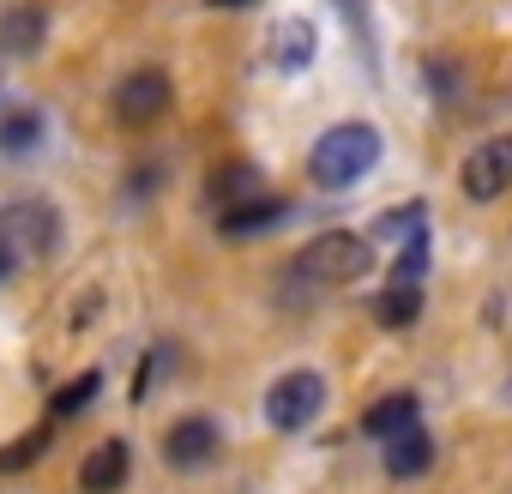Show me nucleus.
Wrapping results in <instances>:
<instances>
[{
  "label": "nucleus",
  "mask_w": 512,
  "mask_h": 494,
  "mask_svg": "<svg viewBox=\"0 0 512 494\" xmlns=\"http://www.w3.org/2000/svg\"><path fill=\"white\" fill-rule=\"evenodd\" d=\"M133 476V446L127 440H97L79 458V494H121Z\"/></svg>",
  "instance_id": "nucleus-8"
},
{
  "label": "nucleus",
  "mask_w": 512,
  "mask_h": 494,
  "mask_svg": "<svg viewBox=\"0 0 512 494\" xmlns=\"http://www.w3.org/2000/svg\"><path fill=\"white\" fill-rule=\"evenodd\" d=\"M260 193H266V181H260V169H253V163H223L211 175V205L217 211H235V205L260 199Z\"/></svg>",
  "instance_id": "nucleus-13"
},
{
  "label": "nucleus",
  "mask_w": 512,
  "mask_h": 494,
  "mask_svg": "<svg viewBox=\"0 0 512 494\" xmlns=\"http://www.w3.org/2000/svg\"><path fill=\"white\" fill-rule=\"evenodd\" d=\"M302 272L314 284H356L374 272V241L356 235V229H326L302 247Z\"/></svg>",
  "instance_id": "nucleus-2"
},
{
  "label": "nucleus",
  "mask_w": 512,
  "mask_h": 494,
  "mask_svg": "<svg viewBox=\"0 0 512 494\" xmlns=\"http://www.w3.org/2000/svg\"><path fill=\"white\" fill-rule=\"evenodd\" d=\"M13 272H19V254H13V247H7V241H0V284H7Z\"/></svg>",
  "instance_id": "nucleus-22"
},
{
  "label": "nucleus",
  "mask_w": 512,
  "mask_h": 494,
  "mask_svg": "<svg viewBox=\"0 0 512 494\" xmlns=\"http://www.w3.org/2000/svg\"><path fill=\"white\" fill-rule=\"evenodd\" d=\"M410 428H422V404H416V392H386L380 404H368L362 410V434L368 440H398V434H410Z\"/></svg>",
  "instance_id": "nucleus-9"
},
{
  "label": "nucleus",
  "mask_w": 512,
  "mask_h": 494,
  "mask_svg": "<svg viewBox=\"0 0 512 494\" xmlns=\"http://www.w3.org/2000/svg\"><path fill=\"white\" fill-rule=\"evenodd\" d=\"M380 151H386V139H380L374 121H338V127H326V133L314 139L308 175H314V187L344 193V187H356V181L380 163Z\"/></svg>",
  "instance_id": "nucleus-1"
},
{
  "label": "nucleus",
  "mask_w": 512,
  "mask_h": 494,
  "mask_svg": "<svg viewBox=\"0 0 512 494\" xmlns=\"http://www.w3.org/2000/svg\"><path fill=\"white\" fill-rule=\"evenodd\" d=\"M284 217H290V205H284L278 193H260V199L235 205V211H217V229H223V235H253V229H272V223H284Z\"/></svg>",
  "instance_id": "nucleus-14"
},
{
  "label": "nucleus",
  "mask_w": 512,
  "mask_h": 494,
  "mask_svg": "<svg viewBox=\"0 0 512 494\" xmlns=\"http://www.w3.org/2000/svg\"><path fill=\"white\" fill-rule=\"evenodd\" d=\"M55 235H61V223H55V211L43 199H25V205L0 211V241H7L19 260H49L55 254Z\"/></svg>",
  "instance_id": "nucleus-5"
},
{
  "label": "nucleus",
  "mask_w": 512,
  "mask_h": 494,
  "mask_svg": "<svg viewBox=\"0 0 512 494\" xmlns=\"http://www.w3.org/2000/svg\"><path fill=\"white\" fill-rule=\"evenodd\" d=\"M314 55H320L314 19H278V31H272V67L278 73H308Z\"/></svg>",
  "instance_id": "nucleus-10"
},
{
  "label": "nucleus",
  "mask_w": 512,
  "mask_h": 494,
  "mask_svg": "<svg viewBox=\"0 0 512 494\" xmlns=\"http://www.w3.org/2000/svg\"><path fill=\"white\" fill-rule=\"evenodd\" d=\"M49 452V428H31V434H19V440H7V446H0V470H25V464H37Z\"/></svg>",
  "instance_id": "nucleus-19"
},
{
  "label": "nucleus",
  "mask_w": 512,
  "mask_h": 494,
  "mask_svg": "<svg viewBox=\"0 0 512 494\" xmlns=\"http://www.w3.org/2000/svg\"><path fill=\"white\" fill-rule=\"evenodd\" d=\"M458 181H464V193L470 199H500L506 187H512V133H500V139H482L464 163H458Z\"/></svg>",
  "instance_id": "nucleus-6"
},
{
  "label": "nucleus",
  "mask_w": 512,
  "mask_h": 494,
  "mask_svg": "<svg viewBox=\"0 0 512 494\" xmlns=\"http://www.w3.org/2000/svg\"><path fill=\"white\" fill-rule=\"evenodd\" d=\"M344 7V19H350V31L362 37V49H368V61H374V25H368V0H338ZM380 73V67H374Z\"/></svg>",
  "instance_id": "nucleus-21"
},
{
  "label": "nucleus",
  "mask_w": 512,
  "mask_h": 494,
  "mask_svg": "<svg viewBox=\"0 0 512 494\" xmlns=\"http://www.w3.org/2000/svg\"><path fill=\"white\" fill-rule=\"evenodd\" d=\"M434 470V434L410 428L398 440H386V476L392 482H410V476H428Z\"/></svg>",
  "instance_id": "nucleus-11"
},
{
  "label": "nucleus",
  "mask_w": 512,
  "mask_h": 494,
  "mask_svg": "<svg viewBox=\"0 0 512 494\" xmlns=\"http://www.w3.org/2000/svg\"><path fill=\"white\" fill-rule=\"evenodd\" d=\"M380 235H392L398 247H404V241H416V235H428V205H422V199H410V205H392V211L380 217Z\"/></svg>",
  "instance_id": "nucleus-17"
},
{
  "label": "nucleus",
  "mask_w": 512,
  "mask_h": 494,
  "mask_svg": "<svg viewBox=\"0 0 512 494\" xmlns=\"http://www.w3.org/2000/svg\"><path fill=\"white\" fill-rule=\"evenodd\" d=\"M266 422L278 428V434H302V428H314L320 422V410H326V380L314 374V368H290L284 380H272L266 386Z\"/></svg>",
  "instance_id": "nucleus-3"
},
{
  "label": "nucleus",
  "mask_w": 512,
  "mask_h": 494,
  "mask_svg": "<svg viewBox=\"0 0 512 494\" xmlns=\"http://www.w3.org/2000/svg\"><path fill=\"white\" fill-rule=\"evenodd\" d=\"M422 272H428V235H416V241H404V247H398V260H392V284H422Z\"/></svg>",
  "instance_id": "nucleus-20"
},
{
  "label": "nucleus",
  "mask_w": 512,
  "mask_h": 494,
  "mask_svg": "<svg viewBox=\"0 0 512 494\" xmlns=\"http://www.w3.org/2000/svg\"><path fill=\"white\" fill-rule=\"evenodd\" d=\"M43 31H49V13L43 7H13L0 19V55H37L43 49Z\"/></svg>",
  "instance_id": "nucleus-12"
},
{
  "label": "nucleus",
  "mask_w": 512,
  "mask_h": 494,
  "mask_svg": "<svg viewBox=\"0 0 512 494\" xmlns=\"http://www.w3.org/2000/svg\"><path fill=\"white\" fill-rule=\"evenodd\" d=\"M103 392V374H79L73 386H61L55 392V404H49V416L55 422H67V416H79V410H91V398Z\"/></svg>",
  "instance_id": "nucleus-18"
},
{
  "label": "nucleus",
  "mask_w": 512,
  "mask_h": 494,
  "mask_svg": "<svg viewBox=\"0 0 512 494\" xmlns=\"http://www.w3.org/2000/svg\"><path fill=\"white\" fill-rule=\"evenodd\" d=\"M217 446H223V428L211 416H181L163 428V464L169 470H205L217 458Z\"/></svg>",
  "instance_id": "nucleus-7"
},
{
  "label": "nucleus",
  "mask_w": 512,
  "mask_h": 494,
  "mask_svg": "<svg viewBox=\"0 0 512 494\" xmlns=\"http://www.w3.org/2000/svg\"><path fill=\"white\" fill-rule=\"evenodd\" d=\"M368 314L380 320V326H416L422 320V284H392V290H380L374 302H368Z\"/></svg>",
  "instance_id": "nucleus-15"
},
{
  "label": "nucleus",
  "mask_w": 512,
  "mask_h": 494,
  "mask_svg": "<svg viewBox=\"0 0 512 494\" xmlns=\"http://www.w3.org/2000/svg\"><path fill=\"white\" fill-rule=\"evenodd\" d=\"M37 139H43V115H37V109H13V115H0V151H7V157H25Z\"/></svg>",
  "instance_id": "nucleus-16"
},
{
  "label": "nucleus",
  "mask_w": 512,
  "mask_h": 494,
  "mask_svg": "<svg viewBox=\"0 0 512 494\" xmlns=\"http://www.w3.org/2000/svg\"><path fill=\"white\" fill-rule=\"evenodd\" d=\"M211 7H247V0H211Z\"/></svg>",
  "instance_id": "nucleus-23"
},
{
  "label": "nucleus",
  "mask_w": 512,
  "mask_h": 494,
  "mask_svg": "<svg viewBox=\"0 0 512 494\" xmlns=\"http://www.w3.org/2000/svg\"><path fill=\"white\" fill-rule=\"evenodd\" d=\"M169 103H175V91H169V73H163V67H133V73L115 85V97H109L115 121H127V127H151V121H163Z\"/></svg>",
  "instance_id": "nucleus-4"
}]
</instances>
